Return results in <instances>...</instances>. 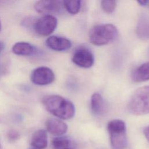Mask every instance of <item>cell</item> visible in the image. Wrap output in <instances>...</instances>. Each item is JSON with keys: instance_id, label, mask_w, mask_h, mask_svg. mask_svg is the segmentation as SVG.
<instances>
[{"instance_id": "6da1fadb", "label": "cell", "mask_w": 149, "mask_h": 149, "mask_svg": "<svg viewBox=\"0 0 149 149\" xmlns=\"http://www.w3.org/2000/svg\"><path fill=\"white\" fill-rule=\"evenodd\" d=\"M42 103L51 114L62 119H70L75 113L73 104L59 95L51 94L44 96Z\"/></svg>"}, {"instance_id": "7a4b0ae2", "label": "cell", "mask_w": 149, "mask_h": 149, "mask_svg": "<svg viewBox=\"0 0 149 149\" xmlns=\"http://www.w3.org/2000/svg\"><path fill=\"white\" fill-rule=\"evenodd\" d=\"M117 28L112 24H101L94 26L89 33L90 42L97 46L107 45L116 40Z\"/></svg>"}, {"instance_id": "3957f363", "label": "cell", "mask_w": 149, "mask_h": 149, "mask_svg": "<svg viewBox=\"0 0 149 149\" xmlns=\"http://www.w3.org/2000/svg\"><path fill=\"white\" fill-rule=\"evenodd\" d=\"M127 108L135 115L149 114V86H143L134 91L129 100Z\"/></svg>"}, {"instance_id": "277c9868", "label": "cell", "mask_w": 149, "mask_h": 149, "mask_svg": "<svg viewBox=\"0 0 149 149\" xmlns=\"http://www.w3.org/2000/svg\"><path fill=\"white\" fill-rule=\"evenodd\" d=\"M112 149H125L127 145L126 127L122 120L113 119L107 125Z\"/></svg>"}, {"instance_id": "5b68a950", "label": "cell", "mask_w": 149, "mask_h": 149, "mask_svg": "<svg viewBox=\"0 0 149 149\" xmlns=\"http://www.w3.org/2000/svg\"><path fill=\"white\" fill-rule=\"evenodd\" d=\"M58 21L53 15H44L36 20L34 24L35 32L42 36H47L52 33L56 28Z\"/></svg>"}, {"instance_id": "8992f818", "label": "cell", "mask_w": 149, "mask_h": 149, "mask_svg": "<svg viewBox=\"0 0 149 149\" xmlns=\"http://www.w3.org/2000/svg\"><path fill=\"white\" fill-rule=\"evenodd\" d=\"M36 10L44 15H52L62 12L64 6L62 1L41 0L37 1L34 4Z\"/></svg>"}, {"instance_id": "52a82bcc", "label": "cell", "mask_w": 149, "mask_h": 149, "mask_svg": "<svg viewBox=\"0 0 149 149\" xmlns=\"http://www.w3.org/2000/svg\"><path fill=\"white\" fill-rule=\"evenodd\" d=\"M32 83L38 86H45L52 83L55 79L54 72L49 68L40 66L34 69L30 76Z\"/></svg>"}, {"instance_id": "ba28073f", "label": "cell", "mask_w": 149, "mask_h": 149, "mask_svg": "<svg viewBox=\"0 0 149 149\" xmlns=\"http://www.w3.org/2000/svg\"><path fill=\"white\" fill-rule=\"evenodd\" d=\"M72 61L79 67L89 68L94 64V58L92 52L88 48L80 47L73 53Z\"/></svg>"}, {"instance_id": "9c48e42d", "label": "cell", "mask_w": 149, "mask_h": 149, "mask_svg": "<svg viewBox=\"0 0 149 149\" xmlns=\"http://www.w3.org/2000/svg\"><path fill=\"white\" fill-rule=\"evenodd\" d=\"M45 43L48 48L56 51H66L72 47V42L69 40L56 36L49 37L46 40Z\"/></svg>"}, {"instance_id": "30bf717a", "label": "cell", "mask_w": 149, "mask_h": 149, "mask_svg": "<svg viewBox=\"0 0 149 149\" xmlns=\"http://www.w3.org/2000/svg\"><path fill=\"white\" fill-rule=\"evenodd\" d=\"M90 106L92 112L96 116H102L108 111L107 104L98 93H95L91 95Z\"/></svg>"}, {"instance_id": "8fae6325", "label": "cell", "mask_w": 149, "mask_h": 149, "mask_svg": "<svg viewBox=\"0 0 149 149\" xmlns=\"http://www.w3.org/2000/svg\"><path fill=\"white\" fill-rule=\"evenodd\" d=\"M45 126L47 131L54 136H62L68 130L67 125L58 119H48L45 122Z\"/></svg>"}, {"instance_id": "7c38bea8", "label": "cell", "mask_w": 149, "mask_h": 149, "mask_svg": "<svg viewBox=\"0 0 149 149\" xmlns=\"http://www.w3.org/2000/svg\"><path fill=\"white\" fill-rule=\"evenodd\" d=\"M13 52L17 55L30 56L37 52V49L32 44L26 42H18L12 47Z\"/></svg>"}, {"instance_id": "4fadbf2b", "label": "cell", "mask_w": 149, "mask_h": 149, "mask_svg": "<svg viewBox=\"0 0 149 149\" xmlns=\"http://www.w3.org/2000/svg\"><path fill=\"white\" fill-rule=\"evenodd\" d=\"M31 145L36 149H44L48 144V139L47 132L44 129L36 130L33 134Z\"/></svg>"}, {"instance_id": "5bb4252c", "label": "cell", "mask_w": 149, "mask_h": 149, "mask_svg": "<svg viewBox=\"0 0 149 149\" xmlns=\"http://www.w3.org/2000/svg\"><path fill=\"white\" fill-rule=\"evenodd\" d=\"M136 33L141 39L149 38V16L142 13L140 16L136 27Z\"/></svg>"}, {"instance_id": "9a60e30c", "label": "cell", "mask_w": 149, "mask_h": 149, "mask_svg": "<svg viewBox=\"0 0 149 149\" xmlns=\"http://www.w3.org/2000/svg\"><path fill=\"white\" fill-rule=\"evenodd\" d=\"M53 149H76V142L70 137L59 136L54 138L52 141Z\"/></svg>"}, {"instance_id": "2e32d148", "label": "cell", "mask_w": 149, "mask_h": 149, "mask_svg": "<svg viewBox=\"0 0 149 149\" xmlns=\"http://www.w3.org/2000/svg\"><path fill=\"white\" fill-rule=\"evenodd\" d=\"M134 82H143L149 80V62L143 63L134 69L132 74Z\"/></svg>"}, {"instance_id": "e0dca14e", "label": "cell", "mask_w": 149, "mask_h": 149, "mask_svg": "<svg viewBox=\"0 0 149 149\" xmlns=\"http://www.w3.org/2000/svg\"><path fill=\"white\" fill-rule=\"evenodd\" d=\"M64 8L70 14H77L81 7V1L79 0L63 1Z\"/></svg>"}, {"instance_id": "ac0fdd59", "label": "cell", "mask_w": 149, "mask_h": 149, "mask_svg": "<svg viewBox=\"0 0 149 149\" xmlns=\"http://www.w3.org/2000/svg\"><path fill=\"white\" fill-rule=\"evenodd\" d=\"M102 9L107 13H111L113 12L116 6V1H102L101 2Z\"/></svg>"}, {"instance_id": "d6986e66", "label": "cell", "mask_w": 149, "mask_h": 149, "mask_svg": "<svg viewBox=\"0 0 149 149\" xmlns=\"http://www.w3.org/2000/svg\"><path fill=\"white\" fill-rule=\"evenodd\" d=\"M19 136L20 135L19 132L16 130L13 129L10 130L7 134L8 139L10 142H14L16 141L19 138Z\"/></svg>"}, {"instance_id": "ffe728a7", "label": "cell", "mask_w": 149, "mask_h": 149, "mask_svg": "<svg viewBox=\"0 0 149 149\" xmlns=\"http://www.w3.org/2000/svg\"><path fill=\"white\" fill-rule=\"evenodd\" d=\"M143 133L147 140V141L149 142V126L146 127L143 130Z\"/></svg>"}, {"instance_id": "44dd1931", "label": "cell", "mask_w": 149, "mask_h": 149, "mask_svg": "<svg viewBox=\"0 0 149 149\" xmlns=\"http://www.w3.org/2000/svg\"><path fill=\"white\" fill-rule=\"evenodd\" d=\"M137 3H139L141 6H146L148 4V1H137Z\"/></svg>"}, {"instance_id": "7402d4cb", "label": "cell", "mask_w": 149, "mask_h": 149, "mask_svg": "<svg viewBox=\"0 0 149 149\" xmlns=\"http://www.w3.org/2000/svg\"><path fill=\"white\" fill-rule=\"evenodd\" d=\"M4 48V44L2 42H0V52Z\"/></svg>"}, {"instance_id": "603a6c76", "label": "cell", "mask_w": 149, "mask_h": 149, "mask_svg": "<svg viewBox=\"0 0 149 149\" xmlns=\"http://www.w3.org/2000/svg\"><path fill=\"white\" fill-rule=\"evenodd\" d=\"M1 30V21H0V31Z\"/></svg>"}, {"instance_id": "cb8c5ba5", "label": "cell", "mask_w": 149, "mask_h": 149, "mask_svg": "<svg viewBox=\"0 0 149 149\" xmlns=\"http://www.w3.org/2000/svg\"><path fill=\"white\" fill-rule=\"evenodd\" d=\"M0 149H1V143H0Z\"/></svg>"}]
</instances>
